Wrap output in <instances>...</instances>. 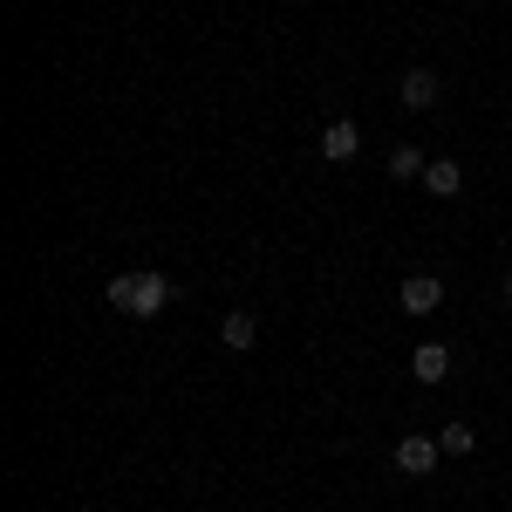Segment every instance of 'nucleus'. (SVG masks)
<instances>
[{"mask_svg": "<svg viewBox=\"0 0 512 512\" xmlns=\"http://www.w3.org/2000/svg\"><path fill=\"white\" fill-rule=\"evenodd\" d=\"M437 96H444V82H437L431 69H410V76L396 82V103H403V110H437Z\"/></svg>", "mask_w": 512, "mask_h": 512, "instance_id": "obj_4", "label": "nucleus"}, {"mask_svg": "<svg viewBox=\"0 0 512 512\" xmlns=\"http://www.w3.org/2000/svg\"><path fill=\"white\" fill-rule=\"evenodd\" d=\"M315 151H321V158H328V164H349L355 151H362V130H355L349 117H335V123H328V130H321V144H315Z\"/></svg>", "mask_w": 512, "mask_h": 512, "instance_id": "obj_5", "label": "nucleus"}, {"mask_svg": "<svg viewBox=\"0 0 512 512\" xmlns=\"http://www.w3.org/2000/svg\"><path fill=\"white\" fill-rule=\"evenodd\" d=\"M390 178H424V151H417V144H390Z\"/></svg>", "mask_w": 512, "mask_h": 512, "instance_id": "obj_10", "label": "nucleus"}, {"mask_svg": "<svg viewBox=\"0 0 512 512\" xmlns=\"http://www.w3.org/2000/svg\"><path fill=\"white\" fill-rule=\"evenodd\" d=\"M410 369H417V383H444V376H451V349H444V342H417Z\"/></svg>", "mask_w": 512, "mask_h": 512, "instance_id": "obj_6", "label": "nucleus"}, {"mask_svg": "<svg viewBox=\"0 0 512 512\" xmlns=\"http://www.w3.org/2000/svg\"><path fill=\"white\" fill-rule=\"evenodd\" d=\"M396 301H403V315H431V308H444V280L437 274H410L403 287H396Z\"/></svg>", "mask_w": 512, "mask_h": 512, "instance_id": "obj_3", "label": "nucleus"}, {"mask_svg": "<svg viewBox=\"0 0 512 512\" xmlns=\"http://www.w3.org/2000/svg\"><path fill=\"white\" fill-rule=\"evenodd\" d=\"M219 335H226V349H253L260 342V315L253 308H233V315L219 321Z\"/></svg>", "mask_w": 512, "mask_h": 512, "instance_id": "obj_8", "label": "nucleus"}, {"mask_svg": "<svg viewBox=\"0 0 512 512\" xmlns=\"http://www.w3.org/2000/svg\"><path fill=\"white\" fill-rule=\"evenodd\" d=\"M437 458H444V444H437V437H424V431L396 437V472H403V478H431Z\"/></svg>", "mask_w": 512, "mask_h": 512, "instance_id": "obj_2", "label": "nucleus"}, {"mask_svg": "<svg viewBox=\"0 0 512 512\" xmlns=\"http://www.w3.org/2000/svg\"><path fill=\"white\" fill-rule=\"evenodd\" d=\"M506 301H512V274H506Z\"/></svg>", "mask_w": 512, "mask_h": 512, "instance_id": "obj_12", "label": "nucleus"}, {"mask_svg": "<svg viewBox=\"0 0 512 512\" xmlns=\"http://www.w3.org/2000/svg\"><path fill=\"white\" fill-rule=\"evenodd\" d=\"M458 185H465L458 158H431V164H424V192H431V198H458Z\"/></svg>", "mask_w": 512, "mask_h": 512, "instance_id": "obj_7", "label": "nucleus"}, {"mask_svg": "<svg viewBox=\"0 0 512 512\" xmlns=\"http://www.w3.org/2000/svg\"><path fill=\"white\" fill-rule=\"evenodd\" d=\"M171 301H178V287H171V274H158V267H144V274H130V315H137V321L164 315Z\"/></svg>", "mask_w": 512, "mask_h": 512, "instance_id": "obj_1", "label": "nucleus"}, {"mask_svg": "<svg viewBox=\"0 0 512 512\" xmlns=\"http://www.w3.org/2000/svg\"><path fill=\"white\" fill-rule=\"evenodd\" d=\"M103 301H110L117 315H130V274H117V280H110V287H103Z\"/></svg>", "mask_w": 512, "mask_h": 512, "instance_id": "obj_11", "label": "nucleus"}, {"mask_svg": "<svg viewBox=\"0 0 512 512\" xmlns=\"http://www.w3.org/2000/svg\"><path fill=\"white\" fill-rule=\"evenodd\" d=\"M437 444H444V458H472V451H478V431H472V424H444V431H437Z\"/></svg>", "mask_w": 512, "mask_h": 512, "instance_id": "obj_9", "label": "nucleus"}]
</instances>
